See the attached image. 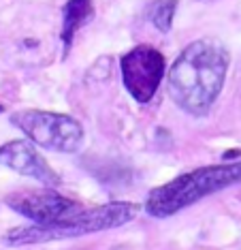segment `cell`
<instances>
[{
    "mask_svg": "<svg viewBox=\"0 0 241 250\" xmlns=\"http://www.w3.org/2000/svg\"><path fill=\"white\" fill-rule=\"evenodd\" d=\"M0 165H4V167H9L11 171H15L20 175H26V178L41 182L45 186H51V188L60 184L58 173L39 154L37 147L30 141L13 139V141L2 144L0 146Z\"/></svg>",
    "mask_w": 241,
    "mask_h": 250,
    "instance_id": "52a82bcc",
    "label": "cell"
},
{
    "mask_svg": "<svg viewBox=\"0 0 241 250\" xmlns=\"http://www.w3.org/2000/svg\"><path fill=\"white\" fill-rule=\"evenodd\" d=\"M2 111H4V107H2V105H0V113H2Z\"/></svg>",
    "mask_w": 241,
    "mask_h": 250,
    "instance_id": "30bf717a",
    "label": "cell"
},
{
    "mask_svg": "<svg viewBox=\"0 0 241 250\" xmlns=\"http://www.w3.org/2000/svg\"><path fill=\"white\" fill-rule=\"evenodd\" d=\"M141 212V206L135 201H111L105 206L83 208L79 214L71 216L66 220L54 225H28L15 227L4 233L2 242L7 246H30V244H45L56 240H66V237H77L83 233H96L116 229L137 218Z\"/></svg>",
    "mask_w": 241,
    "mask_h": 250,
    "instance_id": "3957f363",
    "label": "cell"
},
{
    "mask_svg": "<svg viewBox=\"0 0 241 250\" xmlns=\"http://www.w3.org/2000/svg\"><path fill=\"white\" fill-rule=\"evenodd\" d=\"M235 184H241V161L207 165L177 175L162 186H156L147 192L143 206L152 218H169L194 206L201 199L231 188Z\"/></svg>",
    "mask_w": 241,
    "mask_h": 250,
    "instance_id": "7a4b0ae2",
    "label": "cell"
},
{
    "mask_svg": "<svg viewBox=\"0 0 241 250\" xmlns=\"http://www.w3.org/2000/svg\"><path fill=\"white\" fill-rule=\"evenodd\" d=\"M7 206L17 214L34 220L37 225H54L79 214L83 206L75 199L60 195L58 190L39 188V190H21L7 197Z\"/></svg>",
    "mask_w": 241,
    "mask_h": 250,
    "instance_id": "8992f818",
    "label": "cell"
},
{
    "mask_svg": "<svg viewBox=\"0 0 241 250\" xmlns=\"http://www.w3.org/2000/svg\"><path fill=\"white\" fill-rule=\"evenodd\" d=\"M15 124L34 146L45 150L60 152V154H75L81 150L85 133L81 122L68 113L43 111V109H24L11 116Z\"/></svg>",
    "mask_w": 241,
    "mask_h": 250,
    "instance_id": "277c9868",
    "label": "cell"
},
{
    "mask_svg": "<svg viewBox=\"0 0 241 250\" xmlns=\"http://www.w3.org/2000/svg\"><path fill=\"white\" fill-rule=\"evenodd\" d=\"M231 54L214 39H199L181 49L169 71V96L181 111L207 116L226 82Z\"/></svg>",
    "mask_w": 241,
    "mask_h": 250,
    "instance_id": "6da1fadb",
    "label": "cell"
},
{
    "mask_svg": "<svg viewBox=\"0 0 241 250\" xmlns=\"http://www.w3.org/2000/svg\"><path fill=\"white\" fill-rule=\"evenodd\" d=\"M175 11H177V0H156L150 9V21L162 35H166L173 28Z\"/></svg>",
    "mask_w": 241,
    "mask_h": 250,
    "instance_id": "9c48e42d",
    "label": "cell"
},
{
    "mask_svg": "<svg viewBox=\"0 0 241 250\" xmlns=\"http://www.w3.org/2000/svg\"><path fill=\"white\" fill-rule=\"evenodd\" d=\"M122 83L137 103H150L166 75V60L154 45H137L120 60Z\"/></svg>",
    "mask_w": 241,
    "mask_h": 250,
    "instance_id": "5b68a950",
    "label": "cell"
},
{
    "mask_svg": "<svg viewBox=\"0 0 241 250\" xmlns=\"http://www.w3.org/2000/svg\"><path fill=\"white\" fill-rule=\"evenodd\" d=\"M94 15V2L92 0H68L62 9V47H64V58L66 54L71 52L73 39H75V32L81 28L83 24H88Z\"/></svg>",
    "mask_w": 241,
    "mask_h": 250,
    "instance_id": "ba28073f",
    "label": "cell"
}]
</instances>
